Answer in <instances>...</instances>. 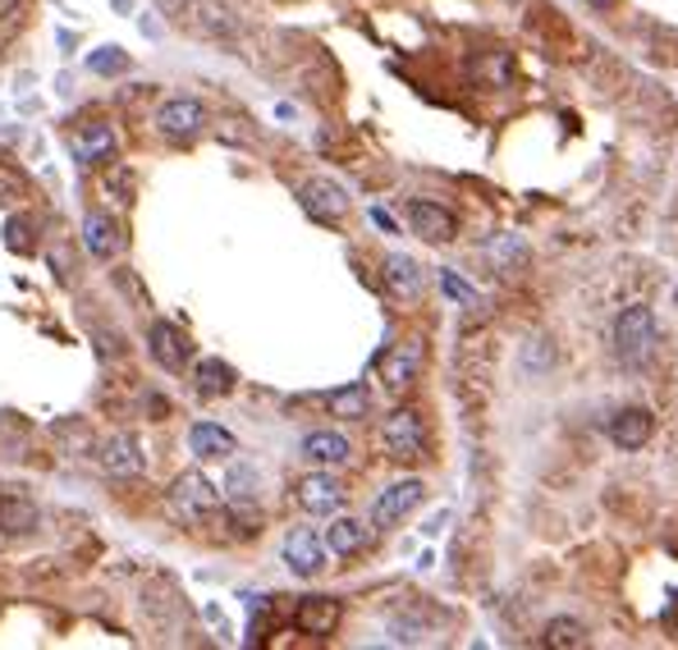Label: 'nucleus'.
<instances>
[{"instance_id":"nucleus-1","label":"nucleus","mask_w":678,"mask_h":650,"mask_svg":"<svg viewBox=\"0 0 678 650\" xmlns=\"http://www.w3.org/2000/svg\"><path fill=\"white\" fill-rule=\"evenodd\" d=\"M656 339H660V326L646 302H628L624 312L614 317V358L624 366H642L656 353Z\"/></svg>"},{"instance_id":"nucleus-2","label":"nucleus","mask_w":678,"mask_h":650,"mask_svg":"<svg viewBox=\"0 0 678 650\" xmlns=\"http://www.w3.org/2000/svg\"><path fill=\"white\" fill-rule=\"evenodd\" d=\"M170 518L183 522V528H202V522H211L215 513H221V490H215L202 472H179L170 481Z\"/></svg>"},{"instance_id":"nucleus-3","label":"nucleus","mask_w":678,"mask_h":650,"mask_svg":"<svg viewBox=\"0 0 678 650\" xmlns=\"http://www.w3.org/2000/svg\"><path fill=\"white\" fill-rule=\"evenodd\" d=\"M381 445H385V454L394 462H417L422 449H426V422H422V413L409 408V404L394 408L385 417V426H381Z\"/></svg>"},{"instance_id":"nucleus-4","label":"nucleus","mask_w":678,"mask_h":650,"mask_svg":"<svg viewBox=\"0 0 678 650\" xmlns=\"http://www.w3.org/2000/svg\"><path fill=\"white\" fill-rule=\"evenodd\" d=\"M422 366H426V344L422 339H399V344L385 349V358H381V385L390 394H409L422 381Z\"/></svg>"},{"instance_id":"nucleus-5","label":"nucleus","mask_w":678,"mask_h":650,"mask_svg":"<svg viewBox=\"0 0 678 650\" xmlns=\"http://www.w3.org/2000/svg\"><path fill=\"white\" fill-rule=\"evenodd\" d=\"M298 206L312 215V221L335 225V221H345V215H349L353 198L345 193V183H335V179H307L298 189Z\"/></svg>"},{"instance_id":"nucleus-6","label":"nucleus","mask_w":678,"mask_h":650,"mask_svg":"<svg viewBox=\"0 0 678 650\" xmlns=\"http://www.w3.org/2000/svg\"><path fill=\"white\" fill-rule=\"evenodd\" d=\"M206 129V106L193 102V97H174L157 110V134L170 138V142H189Z\"/></svg>"},{"instance_id":"nucleus-7","label":"nucleus","mask_w":678,"mask_h":650,"mask_svg":"<svg viewBox=\"0 0 678 650\" xmlns=\"http://www.w3.org/2000/svg\"><path fill=\"white\" fill-rule=\"evenodd\" d=\"M422 494H426L422 481H394V486H385L372 500V528L385 532V528H394V522H404L422 504Z\"/></svg>"},{"instance_id":"nucleus-8","label":"nucleus","mask_w":678,"mask_h":650,"mask_svg":"<svg viewBox=\"0 0 678 650\" xmlns=\"http://www.w3.org/2000/svg\"><path fill=\"white\" fill-rule=\"evenodd\" d=\"M147 353H151V362L166 366V371H183V366L193 362V339L183 334L179 326H170V321H151V330H147Z\"/></svg>"},{"instance_id":"nucleus-9","label":"nucleus","mask_w":678,"mask_h":650,"mask_svg":"<svg viewBox=\"0 0 678 650\" xmlns=\"http://www.w3.org/2000/svg\"><path fill=\"white\" fill-rule=\"evenodd\" d=\"M294 494H298L303 513H312V518H335L339 509H345V486H339V477H330V472H307L294 486Z\"/></svg>"},{"instance_id":"nucleus-10","label":"nucleus","mask_w":678,"mask_h":650,"mask_svg":"<svg viewBox=\"0 0 678 650\" xmlns=\"http://www.w3.org/2000/svg\"><path fill=\"white\" fill-rule=\"evenodd\" d=\"M326 536H317L312 528H294L285 536V564L294 577H317L326 568Z\"/></svg>"},{"instance_id":"nucleus-11","label":"nucleus","mask_w":678,"mask_h":650,"mask_svg":"<svg viewBox=\"0 0 678 650\" xmlns=\"http://www.w3.org/2000/svg\"><path fill=\"white\" fill-rule=\"evenodd\" d=\"M404 215H409V230H413L417 238H426V243H449V238L458 234L454 211H445V206H436V202H409Z\"/></svg>"},{"instance_id":"nucleus-12","label":"nucleus","mask_w":678,"mask_h":650,"mask_svg":"<svg viewBox=\"0 0 678 650\" xmlns=\"http://www.w3.org/2000/svg\"><path fill=\"white\" fill-rule=\"evenodd\" d=\"M339 618H345V605H339L335 596H312L294 609V628L303 637H330L339 628Z\"/></svg>"},{"instance_id":"nucleus-13","label":"nucleus","mask_w":678,"mask_h":650,"mask_svg":"<svg viewBox=\"0 0 678 650\" xmlns=\"http://www.w3.org/2000/svg\"><path fill=\"white\" fill-rule=\"evenodd\" d=\"M651 430H656V417L646 408H619L610 417V445L633 454V449H642L646 440H651Z\"/></svg>"},{"instance_id":"nucleus-14","label":"nucleus","mask_w":678,"mask_h":650,"mask_svg":"<svg viewBox=\"0 0 678 650\" xmlns=\"http://www.w3.org/2000/svg\"><path fill=\"white\" fill-rule=\"evenodd\" d=\"M83 247L97 262H110V257H119V247H125V234H119V225L106 211H87L83 215Z\"/></svg>"},{"instance_id":"nucleus-15","label":"nucleus","mask_w":678,"mask_h":650,"mask_svg":"<svg viewBox=\"0 0 678 650\" xmlns=\"http://www.w3.org/2000/svg\"><path fill=\"white\" fill-rule=\"evenodd\" d=\"M102 468H106L110 477H119V481H134V477H142L147 458H142V449H138L134 436H110V440L102 445Z\"/></svg>"},{"instance_id":"nucleus-16","label":"nucleus","mask_w":678,"mask_h":650,"mask_svg":"<svg viewBox=\"0 0 678 650\" xmlns=\"http://www.w3.org/2000/svg\"><path fill=\"white\" fill-rule=\"evenodd\" d=\"M385 289H390L399 302H417L422 289H426L422 266H417L413 257H404V253H390V257H385Z\"/></svg>"},{"instance_id":"nucleus-17","label":"nucleus","mask_w":678,"mask_h":650,"mask_svg":"<svg viewBox=\"0 0 678 650\" xmlns=\"http://www.w3.org/2000/svg\"><path fill=\"white\" fill-rule=\"evenodd\" d=\"M303 458L317 462V468H345L353 458V445L339 430H312V436H303Z\"/></svg>"},{"instance_id":"nucleus-18","label":"nucleus","mask_w":678,"mask_h":650,"mask_svg":"<svg viewBox=\"0 0 678 650\" xmlns=\"http://www.w3.org/2000/svg\"><path fill=\"white\" fill-rule=\"evenodd\" d=\"M74 161L78 166H106L115 157V134H110V124H87V129L74 134Z\"/></svg>"},{"instance_id":"nucleus-19","label":"nucleus","mask_w":678,"mask_h":650,"mask_svg":"<svg viewBox=\"0 0 678 650\" xmlns=\"http://www.w3.org/2000/svg\"><path fill=\"white\" fill-rule=\"evenodd\" d=\"M38 504L28 500V494H0V532L6 536H28V532H38Z\"/></svg>"},{"instance_id":"nucleus-20","label":"nucleus","mask_w":678,"mask_h":650,"mask_svg":"<svg viewBox=\"0 0 678 650\" xmlns=\"http://www.w3.org/2000/svg\"><path fill=\"white\" fill-rule=\"evenodd\" d=\"M234 385H239L234 366L221 362V358H202V362L193 366V390H198L202 398H225Z\"/></svg>"},{"instance_id":"nucleus-21","label":"nucleus","mask_w":678,"mask_h":650,"mask_svg":"<svg viewBox=\"0 0 678 650\" xmlns=\"http://www.w3.org/2000/svg\"><path fill=\"white\" fill-rule=\"evenodd\" d=\"M189 449H193L198 458H230V454L239 449V440L230 436L225 426H215V422H193V430H189Z\"/></svg>"},{"instance_id":"nucleus-22","label":"nucleus","mask_w":678,"mask_h":650,"mask_svg":"<svg viewBox=\"0 0 678 650\" xmlns=\"http://www.w3.org/2000/svg\"><path fill=\"white\" fill-rule=\"evenodd\" d=\"M326 545H330V554H339V560H353V554L367 550V528L358 518H335L326 528Z\"/></svg>"},{"instance_id":"nucleus-23","label":"nucleus","mask_w":678,"mask_h":650,"mask_svg":"<svg viewBox=\"0 0 678 650\" xmlns=\"http://www.w3.org/2000/svg\"><path fill=\"white\" fill-rule=\"evenodd\" d=\"M326 408H330V417H367L372 413V394H367V385H339V390H330L326 394Z\"/></svg>"},{"instance_id":"nucleus-24","label":"nucleus","mask_w":678,"mask_h":650,"mask_svg":"<svg viewBox=\"0 0 678 650\" xmlns=\"http://www.w3.org/2000/svg\"><path fill=\"white\" fill-rule=\"evenodd\" d=\"M541 646L545 650H582L587 646V628H582L578 618H550L541 628Z\"/></svg>"},{"instance_id":"nucleus-25","label":"nucleus","mask_w":678,"mask_h":650,"mask_svg":"<svg viewBox=\"0 0 678 650\" xmlns=\"http://www.w3.org/2000/svg\"><path fill=\"white\" fill-rule=\"evenodd\" d=\"M486 257L496 262V270L518 275L522 266H528V247H522L518 234H500V238H490V243H486Z\"/></svg>"},{"instance_id":"nucleus-26","label":"nucleus","mask_w":678,"mask_h":650,"mask_svg":"<svg viewBox=\"0 0 678 650\" xmlns=\"http://www.w3.org/2000/svg\"><path fill=\"white\" fill-rule=\"evenodd\" d=\"M509 74H513V60H509L505 51H500V55L490 51V55H477V60H473V78H477L481 87H505Z\"/></svg>"},{"instance_id":"nucleus-27","label":"nucleus","mask_w":678,"mask_h":650,"mask_svg":"<svg viewBox=\"0 0 678 650\" xmlns=\"http://www.w3.org/2000/svg\"><path fill=\"white\" fill-rule=\"evenodd\" d=\"M87 70L92 74H125L129 70V55L119 51V46H102V51L87 55Z\"/></svg>"},{"instance_id":"nucleus-28","label":"nucleus","mask_w":678,"mask_h":650,"mask_svg":"<svg viewBox=\"0 0 678 650\" xmlns=\"http://www.w3.org/2000/svg\"><path fill=\"white\" fill-rule=\"evenodd\" d=\"M441 289H445L454 302H468V307H477V289H473L468 280H458L454 270H441Z\"/></svg>"},{"instance_id":"nucleus-29","label":"nucleus","mask_w":678,"mask_h":650,"mask_svg":"<svg viewBox=\"0 0 678 650\" xmlns=\"http://www.w3.org/2000/svg\"><path fill=\"white\" fill-rule=\"evenodd\" d=\"M230 518L239 522V536H253V532H262V513H257L253 504H234V509H230Z\"/></svg>"},{"instance_id":"nucleus-30","label":"nucleus","mask_w":678,"mask_h":650,"mask_svg":"<svg viewBox=\"0 0 678 650\" xmlns=\"http://www.w3.org/2000/svg\"><path fill=\"white\" fill-rule=\"evenodd\" d=\"M6 243H10V253H28V247H33L28 243V221L23 215H14V221L6 225Z\"/></svg>"},{"instance_id":"nucleus-31","label":"nucleus","mask_w":678,"mask_h":650,"mask_svg":"<svg viewBox=\"0 0 678 650\" xmlns=\"http://www.w3.org/2000/svg\"><path fill=\"white\" fill-rule=\"evenodd\" d=\"M372 221H377V225H381V230H385V234H390V230H394V221H390V215H385V211H372Z\"/></svg>"},{"instance_id":"nucleus-32","label":"nucleus","mask_w":678,"mask_h":650,"mask_svg":"<svg viewBox=\"0 0 678 650\" xmlns=\"http://www.w3.org/2000/svg\"><path fill=\"white\" fill-rule=\"evenodd\" d=\"M19 10V0H0V19H6V14H14Z\"/></svg>"},{"instance_id":"nucleus-33","label":"nucleus","mask_w":678,"mask_h":650,"mask_svg":"<svg viewBox=\"0 0 678 650\" xmlns=\"http://www.w3.org/2000/svg\"><path fill=\"white\" fill-rule=\"evenodd\" d=\"M161 6H170V10H183V6H198V0H161Z\"/></svg>"},{"instance_id":"nucleus-34","label":"nucleus","mask_w":678,"mask_h":650,"mask_svg":"<svg viewBox=\"0 0 678 650\" xmlns=\"http://www.w3.org/2000/svg\"><path fill=\"white\" fill-rule=\"evenodd\" d=\"M587 6H592V10H610V6H614V0H587Z\"/></svg>"},{"instance_id":"nucleus-35","label":"nucleus","mask_w":678,"mask_h":650,"mask_svg":"<svg viewBox=\"0 0 678 650\" xmlns=\"http://www.w3.org/2000/svg\"><path fill=\"white\" fill-rule=\"evenodd\" d=\"M674 307H678V285H674Z\"/></svg>"}]
</instances>
